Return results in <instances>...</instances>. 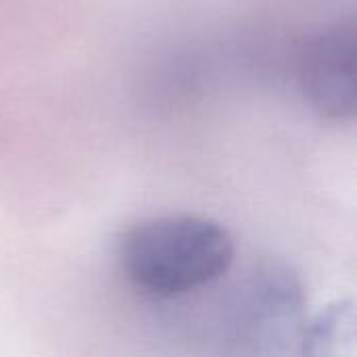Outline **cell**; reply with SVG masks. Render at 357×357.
<instances>
[{
	"label": "cell",
	"mask_w": 357,
	"mask_h": 357,
	"mask_svg": "<svg viewBox=\"0 0 357 357\" xmlns=\"http://www.w3.org/2000/svg\"><path fill=\"white\" fill-rule=\"evenodd\" d=\"M234 241L215 220L172 213L130 226L117 245L128 282L144 295L172 299L218 282L234 264Z\"/></svg>",
	"instance_id": "cell-1"
},
{
	"label": "cell",
	"mask_w": 357,
	"mask_h": 357,
	"mask_svg": "<svg viewBox=\"0 0 357 357\" xmlns=\"http://www.w3.org/2000/svg\"><path fill=\"white\" fill-rule=\"evenodd\" d=\"M241 291L234 305V345L247 357H272L301 314V284L287 268L268 264L257 268Z\"/></svg>",
	"instance_id": "cell-2"
},
{
	"label": "cell",
	"mask_w": 357,
	"mask_h": 357,
	"mask_svg": "<svg viewBox=\"0 0 357 357\" xmlns=\"http://www.w3.org/2000/svg\"><path fill=\"white\" fill-rule=\"evenodd\" d=\"M357 31L343 19L320 31L303 50L299 82L310 107L331 119H354L357 107Z\"/></svg>",
	"instance_id": "cell-3"
},
{
	"label": "cell",
	"mask_w": 357,
	"mask_h": 357,
	"mask_svg": "<svg viewBox=\"0 0 357 357\" xmlns=\"http://www.w3.org/2000/svg\"><path fill=\"white\" fill-rule=\"evenodd\" d=\"M356 314L351 301H339L322 310L303 331V357H354Z\"/></svg>",
	"instance_id": "cell-4"
}]
</instances>
